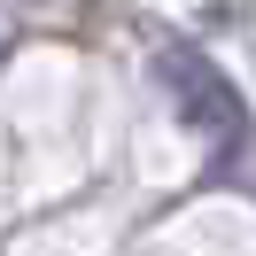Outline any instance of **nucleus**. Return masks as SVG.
Listing matches in <instances>:
<instances>
[{
  "instance_id": "1",
  "label": "nucleus",
  "mask_w": 256,
  "mask_h": 256,
  "mask_svg": "<svg viewBox=\"0 0 256 256\" xmlns=\"http://www.w3.org/2000/svg\"><path fill=\"white\" fill-rule=\"evenodd\" d=\"M163 86H171V101L186 109V124L202 132V140H240V124H248V109H240V94L218 78V70L202 62V54L171 47L163 54Z\"/></svg>"
}]
</instances>
